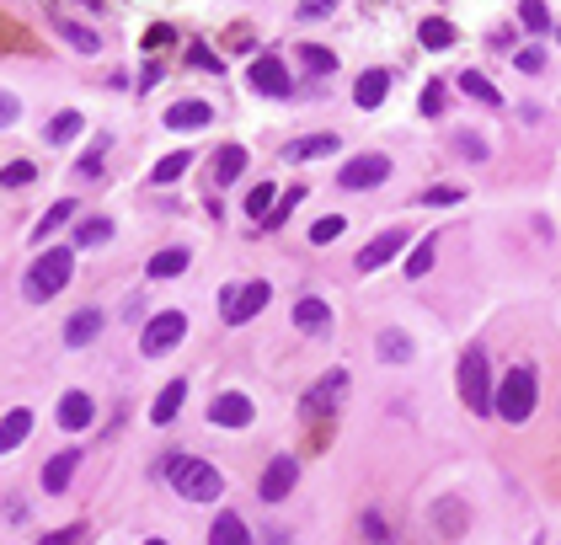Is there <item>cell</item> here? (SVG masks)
I'll return each mask as SVG.
<instances>
[{"label":"cell","mask_w":561,"mask_h":545,"mask_svg":"<svg viewBox=\"0 0 561 545\" xmlns=\"http://www.w3.org/2000/svg\"><path fill=\"white\" fill-rule=\"evenodd\" d=\"M70 273H75V252L70 246H49V252L33 257V268H27V278H22V294L33 305H49L59 289H70Z\"/></svg>","instance_id":"obj_1"},{"label":"cell","mask_w":561,"mask_h":545,"mask_svg":"<svg viewBox=\"0 0 561 545\" xmlns=\"http://www.w3.org/2000/svg\"><path fill=\"white\" fill-rule=\"evenodd\" d=\"M535 401H540V380H535V369L519 364V369H508L503 380H497V396H492V412L503 417V423H529L535 417Z\"/></svg>","instance_id":"obj_2"},{"label":"cell","mask_w":561,"mask_h":545,"mask_svg":"<svg viewBox=\"0 0 561 545\" xmlns=\"http://www.w3.org/2000/svg\"><path fill=\"white\" fill-rule=\"evenodd\" d=\"M166 476L187 503H220V492H225V476L209 460H193V455H166Z\"/></svg>","instance_id":"obj_3"},{"label":"cell","mask_w":561,"mask_h":545,"mask_svg":"<svg viewBox=\"0 0 561 545\" xmlns=\"http://www.w3.org/2000/svg\"><path fill=\"white\" fill-rule=\"evenodd\" d=\"M460 396H465V407H471L476 417H492V369H487V348L481 342H471L460 358Z\"/></svg>","instance_id":"obj_4"},{"label":"cell","mask_w":561,"mask_h":545,"mask_svg":"<svg viewBox=\"0 0 561 545\" xmlns=\"http://www.w3.org/2000/svg\"><path fill=\"white\" fill-rule=\"evenodd\" d=\"M268 300H273V284H262V278H252V284H225L220 289V316L230 326H241V321H252Z\"/></svg>","instance_id":"obj_5"},{"label":"cell","mask_w":561,"mask_h":545,"mask_svg":"<svg viewBox=\"0 0 561 545\" xmlns=\"http://www.w3.org/2000/svg\"><path fill=\"white\" fill-rule=\"evenodd\" d=\"M182 337H187V316H182V310H161V316H150L145 332H139V353H145V358H161V353L177 348Z\"/></svg>","instance_id":"obj_6"},{"label":"cell","mask_w":561,"mask_h":545,"mask_svg":"<svg viewBox=\"0 0 561 545\" xmlns=\"http://www.w3.org/2000/svg\"><path fill=\"white\" fill-rule=\"evenodd\" d=\"M391 177V155H380V150H369V155H358V161H348L337 171V182L348 193H364V188H380V182Z\"/></svg>","instance_id":"obj_7"},{"label":"cell","mask_w":561,"mask_h":545,"mask_svg":"<svg viewBox=\"0 0 561 545\" xmlns=\"http://www.w3.org/2000/svg\"><path fill=\"white\" fill-rule=\"evenodd\" d=\"M246 81H252L257 97H289L294 81H289V65L278 54H257L252 59V70H246Z\"/></svg>","instance_id":"obj_8"},{"label":"cell","mask_w":561,"mask_h":545,"mask_svg":"<svg viewBox=\"0 0 561 545\" xmlns=\"http://www.w3.org/2000/svg\"><path fill=\"white\" fill-rule=\"evenodd\" d=\"M294 481H300V460H294V455H273L268 471H262V481H257V497L273 508V503H284V497L294 492Z\"/></svg>","instance_id":"obj_9"},{"label":"cell","mask_w":561,"mask_h":545,"mask_svg":"<svg viewBox=\"0 0 561 545\" xmlns=\"http://www.w3.org/2000/svg\"><path fill=\"white\" fill-rule=\"evenodd\" d=\"M209 423H214V428H246V423H252V396L220 391V396L209 401Z\"/></svg>","instance_id":"obj_10"},{"label":"cell","mask_w":561,"mask_h":545,"mask_svg":"<svg viewBox=\"0 0 561 545\" xmlns=\"http://www.w3.org/2000/svg\"><path fill=\"white\" fill-rule=\"evenodd\" d=\"M75 471H81V455H75V449H59V455H49V465H43V492H49V497L70 492Z\"/></svg>","instance_id":"obj_11"},{"label":"cell","mask_w":561,"mask_h":545,"mask_svg":"<svg viewBox=\"0 0 561 545\" xmlns=\"http://www.w3.org/2000/svg\"><path fill=\"white\" fill-rule=\"evenodd\" d=\"M401 246H407V230H385V236H374L364 252H358V273H374V268H385Z\"/></svg>","instance_id":"obj_12"},{"label":"cell","mask_w":561,"mask_h":545,"mask_svg":"<svg viewBox=\"0 0 561 545\" xmlns=\"http://www.w3.org/2000/svg\"><path fill=\"white\" fill-rule=\"evenodd\" d=\"M209 123H214V107L209 102H171L166 107V129H177V134L209 129Z\"/></svg>","instance_id":"obj_13"},{"label":"cell","mask_w":561,"mask_h":545,"mask_svg":"<svg viewBox=\"0 0 561 545\" xmlns=\"http://www.w3.org/2000/svg\"><path fill=\"white\" fill-rule=\"evenodd\" d=\"M342 139L326 129V134H305V139H289L284 145V161H321V155H337Z\"/></svg>","instance_id":"obj_14"},{"label":"cell","mask_w":561,"mask_h":545,"mask_svg":"<svg viewBox=\"0 0 561 545\" xmlns=\"http://www.w3.org/2000/svg\"><path fill=\"white\" fill-rule=\"evenodd\" d=\"M91 417H97V407H91L86 391H65V396H59V428H65V433L91 428Z\"/></svg>","instance_id":"obj_15"},{"label":"cell","mask_w":561,"mask_h":545,"mask_svg":"<svg viewBox=\"0 0 561 545\" xmlns=\"http://www.w3.org/2000/svg\"><path fill=\"white\" fill-rule=\"evenodd\" d=\"M102 332V310L97 305H86V310H75V316L65 321V348H91Z\"/></svg>","instance_id":"obj_16"},{"label":"cell","mask_w":561,"mask_h":545,"mask_svg":"<svg viewBox=\"0 0 561 545\" xmlns=\"http://www.w3.org/2000/svg\"><path fill=\"white\" fill-rule=\"evenodd\" d=\"M209 545H252V524H246L236 508H225L220 519L209 524Z\"/></svg>","instance_id":"obj_17"},{"label":"cell","mask_w":561,"mask_h":545,"mask_svg":"<svg viewBox=\"0 0 561 545\" xmlns=\"http://www.w3.org/2000/svg\"><path fill=\"white\" fill-rule=\"evenodd\" d=\"M294 326H300V332H310V337L332 332V305L316 300V294H305V300L294 305Z\"/></svg>","instance_id":"obj_18"},{"label":"cell","mask_w":561,"mask_h":545,"mask_svg":"<svg viewBox=\"0 0 561 545\" xmlns=\"http://www.w3.org/2000/svg\"><path fill=\"white\" fill-rule=\"evenodd\" d=\"M27 433H33V412H27V407H11L6 417H0V455L22 449V444H27Z\"/></svg>","instance_id":"obj_19"},{"label":"cell","mask_w":561,"mask_h":545,"mask_svg":"<svg viewBox=\"0 0 561 545\" xmlns=\"http://www.w3.org/2000/svg\"><path fill=\"white\" fill-rule=\"evenodd\" d=\"M182 401H187V380H166V391H161V396H155V407H150V423H155V428L177 423Z\"/></svg>","instance_id":"obj_20"},{"label":"cell","mask_w":561,"mask_h":545,"mask_svg":"<svg viewBox=\"0 0 561 545\" xmlns=\"http://www.w3.org/2000/svg\"><path fill=\"white\" fill-rule=\"evenodd\" d=\"M374 353H380L385 358V364H412V337L407 332H401V326H385V332H380V342H374Z\"/></svg>","instance_id":"obj_21"},{"label":"cell","mask_w":561,"mask_h":545,"mask_svg":"<svg viewBox=\"0 0 561 545\" xmlns=\"http://www.w3.org/2000/svg\"><path fill=\"white\" fill-rule=\"evenodd\" d=\"M385 91H391V75H385V70H364V75L353 81V102H358V107H380Z\"/></svg>","instance_id":"obj_22"},{"label":"cell","mask_w":561,"mask_h":545,"mask_svg":"<svg viewBox=\"0 0 561 545\" xmlns=\"http://www.w3.org/2000/svg\"><path fill=\"white\" fill-rule=\"evenodd\" d=\"M187 262H193V252L187 246H166V252H155L150 257V278H177V273H187Z\"/></svg>","instance_id":"obj_23"},{"label":"cell","mask_w":561,"mask_h":545,"mask_svg":"<svg viewBox=\"0 0 561 545\" xmlns=\"http://www.w3.org/2000/svg\"><path fill=\"white\" fill-rule=\"evenodd\" d=\"M246 161H252V155H246L241 145H225L220 155H214V182H220V188H230V182L246 171Z\"/></svg>","instance_id":"obj_24"},{"label":"cell","mask_w":561,"mask_h":545,"mask_svg":"<svg viewBox=\"0 0 561 545\" xmlns=\"http://www.w3.org/2000/svg\"><path fill=\"white\" fill-rule=\"evenodd\" d=\"M455 86L465 91V97H476V102H487V107H503V91H497L481 70H465V75H455Z\"/></svg>","instance_id":"obj_25"},{"label":"cell","mask_w":561,"mask_h":545,"mask_svg":"<svg viewBox=\"0 0 561 545\" xmlns=\"http://www.w3.org/2000/svg\"><path fill=\"white\" fill-rule=\"evenodd\" d=\"M86 129V113H75V107H65V113H54V123L49 129H43V139H49V145H70L75 134Z\"/></svg>","instance_id":"obj_26"},{"label":"cell","mask_w":561,"mask_h":545,"mask_svg":"<svg viewBox=\"0 0 561 545\" xmlns=\"http://www.w3.org/2000/svg\"><path fill=\"white\" fill-rule=\"evenodd\" d=\"M107 150H113V134H97V139H91V150L81 155V161H75V171H81V177H102Z\"/></svg>","instance_id":"obj_27"},{"label":"cell","mask_w":561,"mask_h":545,"mask_svg":"<svg viewBox=\"0 0 561 545\" xmlns=\"http://www.w3.org/2000/svg\"><path fill=\"white\" fill-rule=\"evenodd\" d=\"M59 38H65L70 49H81V54H102V38L91 33V27H81V22H59Z\"/></svg>","instance_id":"obj_28"},{"label":"cell","mask_w":561,"mask_h":545,"mask_svg":"<svg viewBox=\"0 0 561 545\" xmlns=\"http://www.w3.org/2000/svg\"><path fill=\"white\" fill-rule=\"evenodd\" d=\"M417 38H423V49L439 54V49H449V43H455V27H449L444 17H428L423 27H417Z\"/></svg>","instance_id":"obj_29"},{"label":"cell","mask_w":561,"mask_h":545,"mask_svg":"<svg viewBox=\"0 0 561 545\" xmlns=\"http://www.w3.org/2000/svg\"><path fill=\"white\" fill-rule=\"evenodd\" d=\"M519 22L529 27V33H556V27H551V11H545V0H519Z\"/></svg>","instance_id":"obj_30"},{"label":"cell","mask_w":561,"mask_h":545,"mask_svg":"<svg viewBox=\"0 0 561 545\" xmlns=\"http://www.w3.org/2000/svg\"><path fill=\"white\" fill-rule=\"evenodd\" d=\"M273 204H278V193H273V182H257L252 193H246V214H252V220L262 225L273 214Z\"/></svg>","instance_id":"obj_31"},{"label":"cell","mask_w":561,"mask_h":545,"mask_svg":"<svg viewBox=\"0 0 561 545\" xmlns=\"http://www.w3.org/2000/svg\"><path fill=\"white\" fill-rule=\"evenodd\" d=\"M342 391H348V375H342V369H332V380H326V385H316V391H310V401H305V412H316V407H321V401H326V407H332V401H337Z\"/></svg>","instance_id":"obj_32"},{"label":"cell","mask_w":561,"mask_h":545,"mask_svg":"<svg viewBox=\"0 0 561 545\" xmlns=\"http://www.w3.org/2000/svg\"><path fill=\"white\" fill-rule=\"evenodd\" d=\"M113 241V220H81L75 225V246H102Z\"/></svg>","instance_id":"obj_33"},{"label":"cell","mask_w":561,"mask_h":545,"mask_svg":"<svg viewBox=\"0 0 561 545\" xmlns=\"http://www.w3.org/2000/svg\"><path fill=\"white\" fill-rule=\"evenodd\" d=\"M187 161H193L187 150H171V155H161V166H155V188H166V182H177L182 171H187Z\"/></svg>","instance_id":"obj_34"},{"label":"cell","mask_w":561,"mask_h":545,"mask_svg":"<svg viewBox=\"0 0 561 545\" xmlns=\"http://www.w3.org/2000/svg\"><path fill=\"white\" fill-rule=\"evenodd\" d=\"M455 150H460L471 166H481V161L492 155V150H487V139H481V134H471V129H460V134H455Z\"/></svg>","instance_id":"obj_35"},{"label":"cell","mask_w":561,"mask_h":545,"mask_svg":"<svg viewBox=\"0 0 561 545\" xmlns=\"http://www.w3.org/2000/svg\"><path fill=\"white\" fill-rule=\"evenodd\" d=\"M358 529H364V540H374V545H391V529H385L380 508H364V513H358Z\"/></svg>","instance_id":"obj_36"},{"label":"cell","mask_w":561,"mask_h":545,"mask_svg":"<svg viewBox=\"0 0 561 545\" xmlns=\"http://www.w3.org/2000/svg\"><path fill=\"white\" fill-rule=\"evenodd\" d=\"M300 59H305V65L316 70V75H332V70H337V54H332V49H321V43H305Z\"/></svg>","instance_id":"obj_37"},{"label":"cell","mask_w":561,"mask_h":545,"mask_svg":"<svg viewBox=\"0 0 561 545\" xmlns=\"http://www.w3.org/2000/svg\"><path fill=\"white\" fill-rule=\"evenodd\" d=\"M70 209H75V204H70V198H65V204H54V209H49V214H43V220H38V230H33V241H49V236H54V230H59V225H65V220H70Z\"/></svg>","instance_id":"obj_38"},{"label":"cell","mask_w":561,"mask_h":545,"mask_svg":"<svg viewBox=\"0 0 561 545\" xmlns=\"http://www.w3.org/2000/svg\"><path fill=\"white\" fill-rule=\"evenodd\" d=\"M433 246H439V236H428V241H417V252L407 257V278H423L433 268Z\"/></svg>","instance_id":"obj_39"},{"label":"cell","mask_w":561,"mask_h":545,"mask_svg":"<svg viewBox=\"0 0 561 545\" xmlns=\"http://www.w3.org/2000/svg\"><path fill=\"white\" fill-rule=\"evenodd\" d=\"M187 65L193 70H209V75H220L225 65H220V54L209 49V43H193V49H187Z\"/></svg>","instance_id":"obj_40"},{"label":"cell","mask_w":561,"mask_h":545,"mask_svg":"<svg viewBox=\"0 0 561 545\" xmlns=\"http://www.w3.org/2000/svg\"><path fill=\"white\" fill-rule=\"evenodd\" d=\"M33 177H38L33 161H11L6 171H0V188H22V182H33Z\"/></svg>","instance_id":"obj_41"},{"label":"cell","mask_w":561,"mask_h":545,"mask_svg":"<svg viewBox=\"0 0 561 545\" xmlns=\"http://www.w3.org/2000/svg\"><path fill=\"white\" fill-rule=\"evenodd\" d=\"M423 204L428 209H455V204H465V188H428Z\"/></svg>","instance_id":"obj_42"},{"label":"cell","mask_w":561,"mask_h":545,"mask_svg":"<svg viewBox=\"0 0 561 545\" xmlns=\"http://www.w3.org/2000/svg\"><path fill=\"white\" fill-rule=\"evenodd\" d=\"M337 236H342V214H326V220H316V225H310V241H316V246L337 241Z\"/></svg>","instance_id":"obj_43"},{"label":"cell","mask_w":561,"mask_h":545,"mask_svg":"<svg viewBox=\"0 0 561 545\" xmlns=\"http://www.w3.org/2000/svg\"><path fill=\"white\" fill-rule=\"evenodd\" d=\"M417 107H423V118H439L444 113V81H428V91H423V102H417Z\"/></svg>","instance_id":"obj_44"},{"label":"cell","mask_w":561,"mask_h":545,"mask_svg":"<svg viewBox=\"0 0 561 545\" xmlns=\"http://www.w3.org/2000/svg\"><path fill=\"white\" fill-rule=\"evenodd\" d=\"M513 65H519L524 75H540L545 70V49H540V43H535V49H519V54H513Z\"/></svg>","instance_id":"obj_45"},{"label":"cell","mask_w":561,"mask_h":545,"mask_svg":"<svg viewBox=\"0 0 561 545\" xmlns=\"http://www.w3.org/2000/svg\"><path fill=\"white\" fill-rule=\"evenodd\" d=\"M332 11H337V0H300V22H321Z\"/></svg>","instance_id":"obj_46"},{"label":"cell","mask_w":561,"mask_h":545,"mask_svg":"<svg viewBox=\"0 0 561 545\" xmlns=\"http://www.w3.org/2000/svg\"><path fill=\"white\" fill-rule=\"evenodd\" d=\"M294 204H305V188H289V193H284V204H278V209H273L262 225H278V220H289V214H294Z\"/></svg>","instance_id":"obj_47"},{"label":"cell","mask_w":561,"mask_h":545,"mask_svg":"<svg viewBox=\"0 0 561 545\" xmlns=\"http://www.w3.org/2000/svg\"><path fill=\"white\" fill-rule=\"evenodd\" d=\"M17 118H22V102L11 97V91H0V129H11Z\"/></svg>","instance_id":"obj_48"},{"label":"cell","mask_w":561,"mask_h":545,"mask_svg":"<svg viewBox=\"0 0 561 545\" xmlns=\"http://www.w3.org/2000/svg\"><path fill=\"white\" fill-rule=\"evenodd\" d=\"M166 43H171V27H150V33H145V49H150V54L166 49Z\"/></svg>","instance_id":"obj_49"},{"label":"cell","mask_w":561,"mask_h":545,"mask_svg":"<svg viewBox=\"0 0 561 545\" xmlns=\"http://www.w3.org/2000/svg\"><path fill=\"white\" fill-rule=\"evenodd\" d=\"M75 540H81V524H70V529H54V535L43 540V545H75Z\"/></svg>","instance_id":"obj_50"},{"label":"cell","mask_w":561,"mask_h":545,"mask_svg":"<svg viewBox=\"0 0 561 545\" xmlns=\"http://www.w3.org/2000/svg\"><path fill=\"white\" fill-rule=\"evenodd\" d=\"M487 43H492V49H513V27H497Z\"/></svg>","instance_id":"obj_51"},{"label":"cell","mask_w":561,"mask_h":545,"mask_svg":"<svg viewBox=\"0 0 561 545\" xmlns=\"http://www.w3.org/2000/svg\"><path fill=\"white\" fill-rule=\"evenodd\" d=\"M268 545H289V535H268Z\"/></svg>","instance_id":"obj_52"},{"label":"cell","mask_w":561,"mask_h":545,"mask_svg":"<svg viewBox=\"0 0 561 545\" xmlns=\"http://www.w3.org/2000/svg\"><path fill=\"white\" fill-rule=\"evenodd\" d=\"M145 545H166V540H145Z\"/></svg>","instance_id":"obj_53"},{"label":"cell","mask_w":561,"mask_h":545,"mask_svg":"<svg viewBox=\"0 0 561 545\" xmlns=\"http://www.w3.org/2000/svg\"><path fill=\"white\" fill-rule=\"evenodd\" d=\"M86 6H97V0H86Z\"/></svg>","instance_id":"obj_54"},{"label":"cell","mask_w":561,"mask_h":545,"mask_svg":"<svg viewBox=\"0 0 561 545\" xmlns=\"http://www.w3.org/2000/svg\"><path fill=\"white\" fill-rule=\"evenodd\" d=\"M556 38H561V27H556Z\"/></svg>","instance_id":"obj_55"}]
</instances>
